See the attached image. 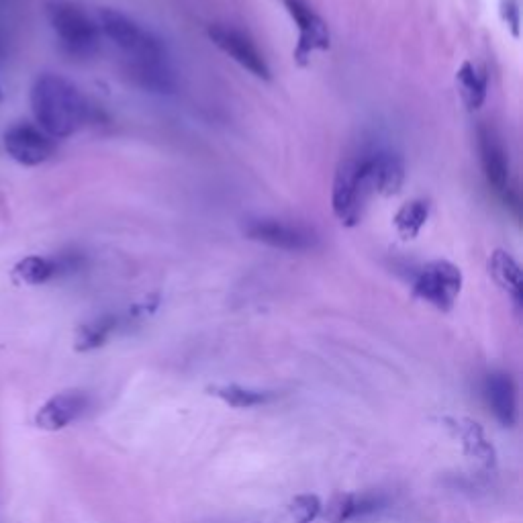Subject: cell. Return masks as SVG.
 <instances>
[{"label": "cell", "mask_w": 523, "mask_h": 523, "mask_svg": "<svg viewBox=\"0 0 523 523\" xmlns=\"http://www.w3.org/2000/svg\"><path fill=\"white\" fill-rule=\"evenodd\" d=\"M101 33L121 50L129 62L131 76L146 88L168 90L172 76L166 68V47L146 27L117 9L99 11Z\"/></svg>", "instance_id": "1"}, {"label": "cell", "mask_w": 523, "mask_h": 523, "mask_svg": "<svg viewBox=\"0 0 523 523\" xmlns=\"http://www.w3.org/2000/svg\"><path fill=\"white\" fill-rule=\"evenodd\" d=\"M31 109L39 129L54 139L70 137L90 121V105L80 88L58 74H41L35 80Z\"/></svg>", "instance_id": "2"}, {"label": "cell", "mask_w": 523, "mask_h": 523, "mask_svg": "<svg viewBox=\"0 0 523 523\" xmlns=\"http://www.w3.org/2000/svg\"><path fill=\"white\" fill-rule=\"evenodd\" d=\"M47 21H50L62 50L78 60L92 58L101 50V29L82 7L68 0H54L47 5Z\"/></svg>", "instance_id": "3"}, {"label": "cell", "mask_w": 523, "mask_h": 523, "mask_svg": "<svg viewBox=\"0 0 523 523\" xmlns=\"http://www.w3.org/2000/svg\"><path fill=\"white\" fill-rule=\"evenodd\" d=\"M370 197L372 190L366 180L360 156L344 160L338 166L334 190H331V209H334L338 221L346 227L358 225L364 217Z\"/></svg>", "instance_id": "4"}, {"label": "cell", "mask_w": 523, "mask_h": 523, "mask_svg": "<svg viewBox=\"0 0 523 523\" xmlns=\"http://www.w3.org/2000/svg\"><path fill=\"white\" fill-rule=\"evenodd\" d=\"M462 284L464 278L456 264L436 260L417 272L413 280V295L438 311H450L462 293Z\"/></svg>", "instance_id": "5"}, {"label": "cell", "mask_w": 523, "mask_h": 523, "mask_svg": "<svg viewBox=\"0 0 523 523\" xmlns=\"http://www.w3.org/2000/svg\"><path fill=\"white\" fill-rule=\"evenodd\" d=\"M244 233L252 242L284 252H309L317 246V235L313 231L278 219H250Z\"/></svg>", "instance_id": "6"}, {"label": "cell", "mask_w": 523, "mask_h": 523, "mask_svg": "<svg viewBox=\"0 0 523 523\" xmlns=\"http://www.w3.org/2000/svg\"><path fill=\"white\" fill-rule=\"evenodd\" d=\"M282 5L299 29L295 60L305 66L315 52L329 50V27L307 0H282Z\"/></svg>", "instance_id": "7"}, {"label": "cell", "mask_w": 523, "mask_h": 523, "mask_svg": "<svg viewBox=\"0 0 523 523\" xmlns=\"http://www.w3.org/2000/svg\"><path fill=\"white\" fill-rule=\"evenodd\" d=\"M209 39L225 56H229L235 64H240L252 76L260 80H270L272 72L264 54L258 50V45L246 33L225 25H211Z\"/></svg>", "instance_id": "8"}, {"label": "cell", "mask_w": 523, "mask_h": 523, "mask_svg": "<svg viewBox=\"0 0 523 523\" xmlns=\"http://www.w3.org/2000/svg\"><path fill=\"white\" fill-rule=\"evenodd\" d=\"M5 150L21 166H39L56 154V139L35 125L19 123L5 133Z\"/></svg>", "instance_id": "9"}, {"label": "cell", "mask_w": 523, "mask_h": 523, "mask_svg": "<svg viewBox=\"0 0 523 523\" xmlns=\"http://www.w3.org/2000/svg\"><path fill=\"white\" fill-rule=\"evenodd\" d=\"M372 195H397L405 182L403 160L387 150H372L360 156Z\"/></svg>", "instance_id": "10"}, {"label": "cell", "mask_w": 523, "mask_h": 523, "mask_svg": "<svg viewBox=\"0 0 523 523\" xmlns=\"http://www.w3.org/2000/svg\"><path fill=\"white\" fill-rule=\"evenodd\" d=\"M88 409V397L82 391H64L47 399L35 413V425L43 432H62Z\"/></svg>", "instance_id": "11"}, {"label": "cell", "mask_w": 523, "mask_h": 523, "mask_svg": "<svg viewBox=\"0 0 523 523\" xmlns=\"http://www.w3.org/2000/svg\"><path fill=\"white\" fill-rule=\"evenodd\" d=\"M385 505L378 493H338L321 507V519L327 523H348L376 513Z\"/></svg>", "instance_id": "12"}, {"label": "cell", "mask_w": 523, "mask_h": 523, "mask_svg": "<svg viewBox=\"0 0 523 523\" xmlns=\"http://www.w3.org/2000/svg\"><path fill=\"white\" fill-rule=\"evenodd\" d=\"M479 154L485 178L499 195H507L509 190V158L501 144V139L491 127L479 129Z\"/></svg>", "instance_id": "13"}, {"label": "cell", "mask_w": 523, "mask_h": 523, "mask_svg": "<svg viewBox=\"0 0 523 523\" xmlns=\"http://www.w3.org/2000/svg\"><path fill=\"white\" fill-rule=\"evenodd\" d=\"M448 430L462 442L466 456L479 460L483 466L491 468L495 466V448L493 444L485 438L483 427L466 417H446L444 419Z\"/></svg>", "instance_id": "14"}, {"label": "cell", "mask_w": 523, "mask_h": 523, "mask_svg": "<svg viewBox=\"0 0 523 523\" xmlns=\"http://www.w3.org/2000/svg\"><path fill=\"white\" fill-rule=\"evenodd\" d=\"M485 399L501 425L505 427L515 425L517 395H515L513 378L507 372H491L485 378Z\"/></svg>", "instance_id": "15"}, {"label": "cell", "mask_w": 523, "mask_h": 523, "mask_svg": "<svg viewBox=\"0 0 523 523\" xmlns=\"http://www.w3.org/2000/svg\"><path fill=\"white\" fill-rule=\"evenodd\" d=\"M489 274L499 287L519 305L523 299V278L517 260L503 250H497L489 258Z\"/></svg>", "instance_id": "16"}, {"label": "cell", "mask_w": 523, "mask_h": 523, "mask_svg": "<svg viewBox=\"0 0 523 523\" xmlns=\"http://www.w3.org/2000/svg\"><path fill=\"white\" fill-rule=\"evenodd\" d=\"M456 82H458V90H460V97H462L464 105L470 111L481 109L487 99V88H489L487 74L474 64L464 62L460 66V70L456 72Z\"/></svg>", "instance_id": "17"}, {"label": "cell", "mask_w": 523, "mask_h": 523, "mask_svg": "<svg viewBox=\"0 0 523 523\" xmlns=\"http://www.w3.org/2000/svg\"><path fill=\"white\" fill-rule=\"evenodd\" d=\"M117 325H119V319L113 315H105L99 319H92L90 323H84L78 329L74 348L78 352H92V350L105 346L107 340L115 334Z\"/></svg>", "instance_id": "18"}, {"label": "cell", "mask_w": 523, "mask_h": 523, "mask_svg": "<svg viewBox=\"0 0 523 523\" xmlns=\"http://www.w3.org/2000/svg\"><path fill=\"white\" fill-rule=\"evenodd\" d=\"M207 391L209 395L221 399L223 403L235 409H250L258 405H266L274 399V395L268 391H254L240 385H211L207 387Z\"/></svg>", "instance_id": "19"}, {"label": "cell", "mask_w": 523, "mask_h": 523, "mask_svg": "<svg viewBox=\"0 0 523 523\" xmlns=\"http://www.w3.org/2000/svg\"><path fill=\"white\" fill-rule=\"evenodd\" d=\"M427 219H430V203L423 199H415L411 203H405L397 215H395V227L405 237V240H413L425 227Z\"/></svg>", "instance_id": "20"}, {"label": "cell", "mask_w": 523, "mask_h": 523, "mask_svg": "<svg viewBox=\"0 0 523 523\" xmlns=\"http://www.w3.org/2000/svg\"><path fill=\"white\" fill-rule=\"evenodd\" d=\"M62 268H64L62 262L43 256H29L17 264L15 274L27 284H43L47 280H52L56 274H60Z\"/></svg>", "instance_id": "21"}, {"label": "cell", "mask_w": 523, "mask_h": 523, "mask_svg": "<svg viewBox=\"0 0 523 523\" xmlns=\"http://www.w3.org/2000/svg\"><path fill=\"white\" fill-rule=\"evenodd\" d=\"M321 499L317 495H299L291 501L289 511L297 523H313L321 515Z\"/></svg>", "instance_id": "22"}, {"label": "cell", "mask_w": 523, "mask_h": 523, "mask_svg": "<svg viewBox=\"0 0 523 523\" xmlns=\"http://www.w3.org/2000/svg\"><path fill=\"white\" fill-rule=\"evenodd\" d=\"M503 19L511 27L513 35L519 37V9L515 0H505L503 3Z\"/></svg>", "instance_id": "23"}, {"label": "cell", "mask_w": 523, "mask_h": 523, "mask_svg": "<svg viewBox=\"0 0 523 523\" xmlns=\"http://www.w3.org/2000/svg\"><path fill=\"white\" fill-rule=\"evenodd\" d=\"M0 99H3V94H0Z\"/></svg>", "instance_id": "24"}]
</instances>
